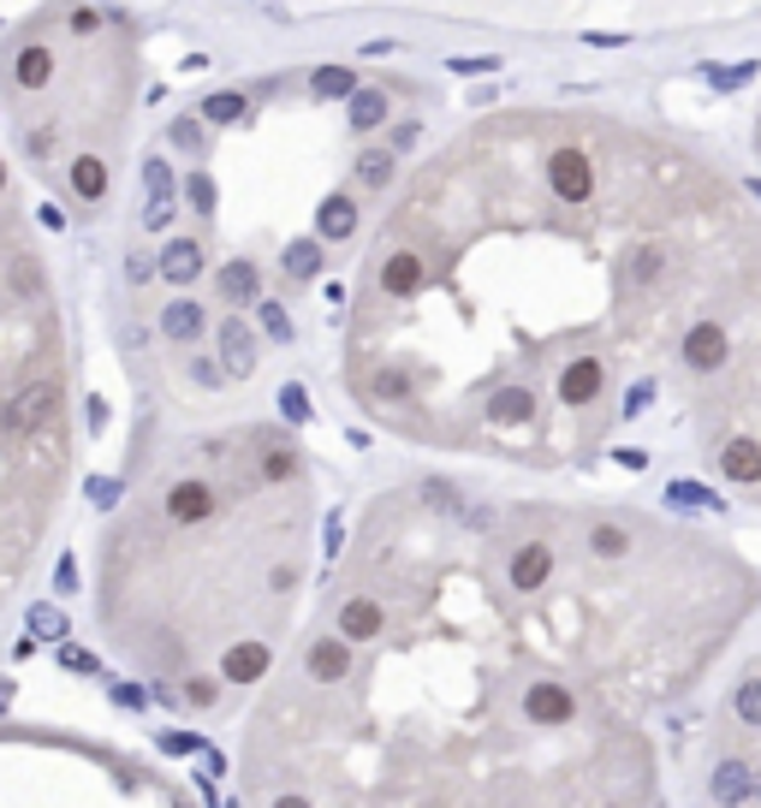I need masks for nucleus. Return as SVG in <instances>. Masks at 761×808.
<instances>
[{"label":"nucleus","instance_id":"ea45409f","mask_svg":"<svg viewBox=\"0 0 761 808\" xmlns=\"http://www.w3.org/2000/svg\"><path fill=\"white\" fill-rule=\"evenodd\" d=\"M708 78L720 84V90H731V84H750L756 78V60H743V66H708Z\"/></svg>","mask_w":761,"mask_h":808},{"label":"nucleus","instance_id":"864d4df0","mask_svg":"<svg viewBox=\"0 0 761 808\" xmlns=\"http://www.w3.org/2000/svg\"><path fill=\"white\" fill-rule=\"evenodd\" d=\"M173 220V202H150V232H161Z\"/></svg>","mask_w":761,"mask_h":808},{"label":"nucleus","instance_id":"79ce46f5","mask_svg":"<svg viewBox=\"0 0 761 808\" xmlns=\"http://www.w3.org/2000/svg\"><path fill=\"white\" fill-rule=\"evenodd\" d=\"M78 560H71V553H60V565H54V589H60V595H71V589H78Z\"/></svg>","mask_w":761,"mask_h":808},{"label":"nucleus","instance_id":"39448f33","mask_svg":"<svg viewBox=\"0 0 761 808\" xmlns=\"http://www.w3.org/2000/svg\"><path fill=\"white\" fill-rule=\"evenodd\" d=\"M602 387H607L602 357H577V363H565V369H560V405H571V410L595 405V399H602Z\"/></svg>","mask_w":761,"mask_h":808},{"label":"nucleus","instance_id":"9d476101","mask_svg":"<svg viewBox=\"0 0 761 808\" xmlns=\"http://www.w3.org/2000/svg\"><path fill=\"white\" fill-rule=\"evenodd\" d=\"M720 476H726V482H743V488H756V482H761V440H750V434L726 440V446H720Z\"/></svg>","mask_w":761,"mask_h":808},{"label":"nucleus","instance_id":"f704fd0d","mask_svg":"<svg viewBox=\"0 0 761 808\" xmlns=\"http://www.w3.org/2000/svg\"><path fill=\"white\" fill-rule=\"evenodd\" d=\"M256 321H262V333H268V340H280V345L291 340V316H286V303H274V298H268V303L256 310Z\"/></svg>","mask_w":761,"mask_h":808},{"label":"nucleus","instance_id":"a878e982","mask_svg":"<svg viewBox=\"0 0 761 808\" xmlns=\"http://www.w3.org/2000/svg\"><path fill=\"white\" fill-rule=\"evenodd\" d=\"M351 90H357L351 66H321V71H310V96H316V101H345Z\"/></svg>","mask_w":761,"mask_h":808},{"label":"nucleus","instance_id":"bb28decb","mask_svg":"<svg viewBox=\"0 0 761 808\" xmlns=\"http://www.w3.org/2000/svg\"><path fill=\"white\" fill-rule=\"evenodd\" d=\"M202 120H209V125H239V120H244V96H239V90L202 96Z\"/></svg>","mask_w":761,"mask_h":808},{"label":"nucleus","instance_id":"1a4fd4ad","mask_svg":"<svg viewBox=\"0 0 761 808\" xmlns=\"http://www.w3.org/2000/svg\"><path fill=\"white\" fill-rule=\"evenodd\" d=\"M268 666H274L268 642H232V649L221 654V678L227 684H256Z\"/></svg>","mask_w":761,"mask_h":808},{"label":"nucleus","instance_id":"4d7b16f0","mask_svg":"<svg viewBox=\"0 0 761 808\" xmlns=\"http://www.w3.org/2000/svg\"><path fill=\"white\" fill-rule=\"evenodd\" d=\"M31 155H54V137H48V131H31Z\"/></svg>","mask_w":761,"mask_h":808},{"label":"nucleus","instance_id":"dca6fc26","mask_svg":"<svg viewBox=\"0 0 761 808\" xmlns=\"http://www.w3.org/2000/svg\"><path fill=\"white\" fill-rule=\"evenodd\" d=\"M380 624H387V612H380L375 600H363V595L340 607V637H345V642H375Z\"/></svg>","mask_w":761,"mask_h":808},{"label":"nucleus","instance_id":"aec40b11","mask_svg":"<svg viewBox=\"0 0 761 808\" xmlns=\"http://www.w3.org/2000/svg\"><path fill=\"white\" fill-rule=\"evenodd\" d=\"M161 274H167L173 286H190L202 274V244L197 239H173L167 250H161Z\"/></svg>","mask_w":761,"mask_h":808},{"label":"nucleus","instance_id":"a18cd8bd","mask_svg":"<svg viewBox=\"0 0 761 808\" xmlns=\"http://www.w3.org/2000/svg\"><path fill=\"white\" fill-rule=\"evenodd\" d=\"M649 405H654V380H637V387H631V399H625V417H642Z\"/></svg>","mask_w":761,"mask_h":808},{"label":"nucleus","instance_id":"2f4dec72","mask_svg":"<svg viewBox=\"0 0 761 808\" xmlns=\"http://www.w3.org/2000/svg\"><path fill=\"white\" fill-rule=\"evenodd\" d=\"M143 190H150L155 202H173V167H167V161H161V155H150V161H143Z\"/></svg>","mask_w":761,"mask_h":808},{"label":"nucleus","instance_id":"5701e85b","mask_svg":"<svg viewBox=\"0 0 761 808\" xmlns=\"http://www.w3.org/2000/svg\"><path fill=\"white\" fill-rule=\"evenodd\" d=\"M202 328H209V321H202V310L190 298H173L167 310H161V333H167V340H202Z\"/></svg>","mask_w":761,"mask_h":808},{"label":"nucleus","instance_id":"20e7f679","mask_svg":"<svg viewBox=\"0 0 761 808\" xmlns=\"http://www.w3.org/2000/svg\"><path fill=\"white\" fill-rule=\"evenodd\" d=\"M726 357H731V340H726L720 321H696V328L684 333V369L714 375V369H726Z\"/></svg>","mask_w":761,"mask_h":808},{"label":"nucleus","instance_id":"f257e3e1","mask_svg":"<svg viewBox=\"0 0 761 808\" xmlns=\"http://www.w3.org/2000/svg\"><path fill=\"white\" fill-rule=\"evenodd\" d=\"M54 399H60V387H54V380H31V387H19L7 399V410H0V434H36L42 422H48Z\"/></svg>","mask_w":761,"mask_h":808},{"label":"nucleus","instance_id":"4468645a","mask_svg":"<svg viewBox=\"0 0 761 808\" xmlns=\"http://www.w3.org/2000/svg\"><path fill=\"white\" fill-rule=\"evenodd\" d=\"M380 291H393V298H417V291H422V256H417V250H393L387 268H380Z\"/></svg>","mask_w":761,"mask_h":808},{"label":"nucleus","instance_id":"58836bf2","mask_svg":"<svg viewBox=\"0 0 761 808\" xmlns=\"http://www.w3.org/2000/svg\"><path fill=\"white\" fill-rule=\"evenodd\" d=\"M666 499H672V506H720V499H714L708 488H696V482H672V488H666Z\"/></svg>","mask_w":761,"mask_h":808},{"label":"nucleus","instance_id":"13d9d810","mask_svg":"<svg viewBox=\"0 0 761 808\" xmlns=\"http://www.w3.org/2000/svg\"><path fill=\"white\" fill-rule=\"evenodd\" d=\"M0 185H7V167H0Z\"/></svg>","mask_w":761,"mask_h":808},{"label":"nucleus","instance_id":"4be33fe9","mask_svg":"<svg viewBox=\"0 0 761 808\" xmlns=\"http://www.w3.org/2000/svg\"><path fill=\"white\" fill-rule=\"evenodd\" d=\"M661 268H666V250H661V244H637L631 256H625V286H631V291H649L654 280H661Z\"/></svg>","mask_w":761,"mask_h":808},{"label":"nucleus","instance_id":"f3484780","mask_svg":"<svg viewBox=\"0 0 761 808\" xmlns=\"http://www.w3.org/2000/svg\"><path fill=\"white\" fill-rule=\"evenodd\" d=\"M536 417V392L530 387H494L488 399V422H500V429H518V422Z\"/></svg>","mask_w":761,"mask_h":808},{"label":"nucleus","instance_id":"603ef678","mask_svg":"<svg viewBox=\"0 0 761 808\" xmlns=\"http://www.w3.org/2000/svg\"><path fill=\"white\" fill-rule=\"evenodd\" d=\"M190 375H197V387H214V380H221V363H190Z\"/></svg>","mask_w":761,"mask_h":808},{"label":"nucleus","instance_id":"c9c22d12","mask_svg":"<svg viewBox=\"0 0 761 808\" xmlns=\"http://www.w3.org/2000/svg\"><path fill=\"white\" fill-rule=\"evenodd\" d=\"M405 392H411V380H405L399 369H380V375L370 380V399H387V405H399Z\"/></svg>","mask_w":761,"mask_h":808},{"label":"nucleus","instance_id":"8fccbe9b","mask_svg":"<svg viewBox=\"0 0 761 808\" xmlns=\"http://www.w3.org/2000/svg\"><path fill=\"white\" fill-rule=\"evenodd\" d=\"M113 701H120V708H143V701H150V696H143L137 684H120V689H113Z\"/></svg>","mask_w":761,"mask_h":808},{"label":"nucleus","instance_id":"37998d69","mask_svg":"<svg viewBox=\"0 0 761 808\" xmlns=\"http://www.w3.org/2000/svg\"><path fill=\"white\" fill-rule=\"evenodd\" d=\"M446 71H459V78H471V71H500V60H494V54H476V60H446Z\"/></svg>","mask_w":761,"mask_h":808},{"label":"nucleus","instance_id":"c756f323","mask_svg":"<svg viewBox=\"0 0 761 808\" xmlns=\"http://www.w3.org/2000/svg\"><path fill=\"white\" fill-rule=\"evenodd\" d=\"M731 713H738L743 726L761 731V678H743L738 689H731Z\"/></svg>","mask_w":761,"mask_h":808},{"label":"nucleus","instance_id":"2eb2a0df","mask_svg":"<svg viewBox=\"0 0 761 808\" xmlns=\"http://www.w3.org/2000/svg\"><path fill=\"white\" fill-rule=\"evenodd\" d=\"M214 291H221L227 303H256V291H262V274H256V262H251V256L227 262V268L214 274Z\"/></svg>","mask_w":761,"mask_h":808},{"label":"nucleus","instance_id":"423d86ee","mask_svg":"<svg viewBox=\"0 0 761 808\" xmlns=\"http://www.w3.org/2000/svg\"><path fill=\"white\" fill-rule=\"evenodd\" d=\"M506 577H511V589H518V595L548 589V577H553V547H548V541H523V547L511 553Z\"/></svg>","mask_w":761,"mask_h":808},{"label":"nucleus","instance_id":"5fc2aeb1","mask_svg":"<svg viewBox=\"0 0 761 808\" xmlns=\"http://www.w3.org/2000/svg\"><path fill=\"white\" fill-rule=\"evenodd\" d=\"M583 42H595V48H619L625 36H619V31H589V36H583Z\"/></svg>","mask_w":761,"mask_h":808},{"label":"nucleus","instance_id":"bf43d9fd","mask_svg":"<svg viewBox=\"0 0 761 808\" xmlns=\"http://www.w3.org/2000/svg\"><path fill=\"white\" fill-rule=\"evenodd\" d=\"M756 797H761V785H756Z\"/></svg>","mask_w":761,"mask_h":808},{"label":"nucleus","instance_id":"ddd939ff","mask_svg":"<svg viewBox=\"0 0 761 808\" xmlns=\"http://www.w3.org/2000/svg\"><path fill=\"white\" fill-rule=\"evenodd\" d=\"M708 797L714 803H750L756 797V767L750 761H720L708 778Z\"/></svg>","mask_w":761,"mask_h":808},{"label":"nucleus","instance_id":"f8f14e48","mask_svg":"<svg viewBox=\"0 0 761 808\" xmlns=\"http://www.w3.org/2000/svg\"><path fill=\"white\" fill-rule=\"evenodd\" d=\"M351 232H357V202L333 190V197L316 209V239H321V244H345Z\"/></svg>","mask_w":761,"mask_h":808},{"label":"nucleus","instance_id":"09e8293b","mask_svg":"<svg viewBox=\"0 0 761 808\" xmlns=\"http://www.w3.org/2000/svg\"><path fill=\"white\" fill-rule=\"evenodd\" d=\"M125 274H131V280H137V286H143V280H150V274H155V262H150V256H143V250H137V256L125 262Z\"/></svg>","mask_w":761,"mask_h":808},{"label":"nucleus","instance_id":"72a5a7b5","mask_svg":"<svg viewBox=\"0 0 761 808\" xmlns=\"http://www.w3.org/2000/svg\"><path fill=\"white\" fill-rule=\"evenodd\" d=\"M173 143H179V150H209V120H173V131H167Z\"/></svg>","mask_w":761,"mask_h":808},{"label":"nucleus","instance_id":"de8ad7c7","mask_svg":"<svg viewBox=\"0 0 761 808\" xmlns=\"http://www.w3.org/2000/svg\"><path fill=\"white\" fill-rule=\"evenodd\" d=\"M340 547H345V529H340V518H328V529H321V553L340 560Z\"/></svg>","mask_w":761,"mask_h":808},{"label":"nucleus","instance_id":"49530a36","mask_svg":"<svg viewBox=\"0 0 761 808\" xmlns=\"http://www.w3.org/2000/svg\"><path fill=\"white\" fill-rule=\"evenodd\" d=\"M113 499H120V482H108V476H96V482H90V506H96V511H108V506H113Z\"/></svg>","mask_w":761,"mask_h":808},{"label":"nucleus","instance_id":"c03bdc74","mask_svg":"<svg viewBox=\"0 0 761 808\" xmlns=\"http://www.w3.org/2000/svg\"><path fill=\"white\" fill-rule=\"evenodd\" d=\"M161 749H167V755H197V738H190V731H161Z\"/></svg>","mask_w":761,"mask_h":808},{"label":"nucleus","instance_id":"a211bd4d","mask_svg":"<svg viewBox=\"0 0 761 808\" xmlns=\"http://www.w3.org/2000/svg\"><path fill=\"white\" fill-rule=\"evenodd\" d=\"M48 78H54V54L42 42H24L19 60H12V84L19 90H48Z\"/></svg>","mask_w":761,"mask_h":808},{"label":"nucleus","instance_id":"412c9836","mask_svg":"<svg viewBox=\"0 0 761 808\" xmlns=\"http://www.w3.org/2000/svg\"><path fill=\"white\" fill-rule=\"evenodd\" d=\"M321 262H328V244H321V239H291L286 256H280V268H286V280H316Z\"/></svg>","mask_w":761,"mask_h":808},{"label":"nucleus","instance_id":"a19ab883","mask_svg":"<svg viewBox=\"0 0 761 808\" xmlns=\"http://www.w3.org/2000/svg\"><path fill=\"white\" fill-rule=\"evenodd\" d=\"M60 666H66V672H84V678H90V672H101V660H96V654H84V649H71V642H60Z\"/></svg>","mask_w":761,"mask_h":808},{"label":"nucleus","instance_id":"473e14b6","mask_svg":"<svg viewBox=\"0 0 761 808\" xmlns=\"http://www.w3.org/2000/svg\"><path fill=\"white\" fill-rule=\"evenodd\" d=\"M262 482H298V458L286 446H268L262 452Z\"/></svg>","mask_w":761,"mask_h":808},{"label":"nucleus","instance_id":"f03ea898","mask_svg":"<svg viewBox=\"0 0 761 808\" xmlns=\"http://www.w3.org/2000/svg\"><path fill=\"white\" fill-rule=\"evenodd\" d=\"M548 185H553V197L560 202H589L595 197V167H589V155L583 150H553L548 155Z\"/></svg>","mask_w":761,"mask_h":808},{"label":"nucleus","instance_id":"7c9ffc66","mask_svg":"<svg viewBox=\"0 0 761 808\" xmlns=\"http://www.w3.org/2000/svg\"><path fill=\"white\" fill-rule=\"evenodd\" d=\"M185 197H190V209H197V214H214V209H221V190H214L209 173H190V179H185Z\"/></svg>","mask_w":761,"mask_h":808},{"label":"nucleus","instance_id":"9b49d317","mask_svg":"<svg viewBox=\"0 0 761 808\" xmlns=\"http://www.w3.org/2000/svg\"><path fill=\"white\" fill-rule=\"evenodd\" d=\"M304 672H310L316 684H340L345 672H351V642L340 637H321V642H310V660H304Z\"/></svg>","mask_w":761,"mask_h":808},{"label":"nucleus","instance_id":"0eeeda50","mask_svg":"<svg viewBox=\"0 0 761 808\" xmlns=\"http://www.w3.org/2000/svg\"><path fill=\"white\" fill-rule=\"evenodd\" d=\"M167 518L179 523V529H190V523H202V518H214V488L209 482H173V494H167Z\"/></svg>","mask_w":761,"mask_h":808},{"label":"nucleus","instance_id":"6ab92c4d","mask_svg":"<svg viewBox=\"0 0 761 808\" xmlns=\"http://www.w3.org/2000/svg\"><path fill=\"white\" fill-rule=\"evenodd\" d=\"M345 101H351L345 120H351V131H357V137H363V131H380V125H387V113H393L387 90H351Z\"/></svg>","mask_w":761,"mask_h":808},{"label":"nucleus","instance_id":"393cba45","mask_svg":"<svg viewBox=\"0 0 761 808\" xmlns=\"http://www.w3.org/2000/svg\"><path fill=\"white\" fill-rule=\"evenodd\" d=\"M71 190H78L84 202H101L108 197V167H101L96 155H78L71 161Z\"/></svg>","mask_w":761,"mask_h":808},{"label":"nucleus","instance_id":"6e6d98bb","mask_svg":"<svg viewBox=\"0 0 761 808\" xmlns=\"http://www.w3.org/2000/svg\"><path fill=\"white\" fill-rule=\"evenodd\" d=\"M185 696H190V701H197V708H209V701H214V684H190V689H185Z\"/></svg>","mask_w":761,"mask_h":808},{"label":"nucleus","instance_id":"b1692460","mask_svg":"<svg viewBox=\"0 0 761 808\" xmlns=\"http://www.w3.org/2000/svg\"><path fill=\"white\" fill-rule=\"evenodd\" d=\"M393 167H399V150H363L357 155V185L363 190H387L393 185Z\"/></svg>","mask_w":761,"mask_h":808},{"label":"nucleus","instance_id":"4c0bfd02","mask_svg":"<svg viewBox=\"0 0 761 808\" xmlns=\"http://www.w3.org/2000/svg\"><path fill=\"white\" fill-rule=\"evenodd\" d=\"M280 417H286V422H298V429H304V422L316 417V410H310V392H304V387H280Z\"/></svg>","mask_w":761,"mask_h":808},{"label":"nucleus","instance_id":"7ed1b4c3","mask_svg":"<svg viewBox=\"0 0 761 808\" xmlns=\"http://www.w3.org/2000/svg\"><path fill=\"white\" fill-rule=\"evenodd\" d=\"M523 719H530V726H571V719H577V701H571L565 684L536 678L523 689Z\"/></svg>","mask_w":761,"mask_h":808},{"label":"nucleus","instance_id":"e433bc0d","mask_svg":"<svg viewBox=\"0 0 761 808\" xmlns=\"http://www.w3.org/2000/svg\"><path fill=\"white\" fill-rule=\"evenodd\" d=\"M422 499L441 506V511H452V518H464V494L452 488V482H422Z\"/></svg>","mask_w":761,"mask_h":808},{"label":"nucleus","instance_id":"cd10ccee","mask_svg":"<svg viewBox=\"0 0 761 808\" xmlns=\"http://www.w3.org/2000/svg\"><path fill=\"white\" fill-rule=\"evenodd\" d=\"M589 553L595 560H625V553H631V535H625L619 523H595L589 529Z\"/></svg>","mask_w":761,"mask_h":808},{"label":"nucleus","instance_id":"6e6552de","mask_svg":"<svg viewBox=\"0 0 761 808\" xmlns=\"http://www.w3.org/2000/svg\"><path fill=\"white\" fill-rule=\"evenodd\" d=\"M214 340H221V369H227V375H239V380L256 375V333L244 328L239 316L221 321V333H214Z\"/></svg>","mask_w":761,"mask_h":808},{"label":"nucleus","instance_id":"c85d7f7f","mask_svg":"<svg viewBox=\"0 0 761 808\" xmlns=\"http://www.w3.org/2000/svg\"><path fill=\"white\" fill-rule=\"evenodd\" d=\"M66 612L60 607H48V600H36L31 607V637H48V642H66Z\"/></svg>","mask_w":761,"mask_h":808},{"label":"nucleus","instance_id":"3c124183","mask_svg":"<svg viewBox=\"0 0 761 808\" xmlns=\"http://www.w3.org/2000/svg\"><path fill=\"white\" fill-rule=\"evenodd\" d=\"M84 417H90V429H108V399H96V392H90V405H84Z\"/></svg>","mask_w":761,"mask_h":808}]
</instances>
